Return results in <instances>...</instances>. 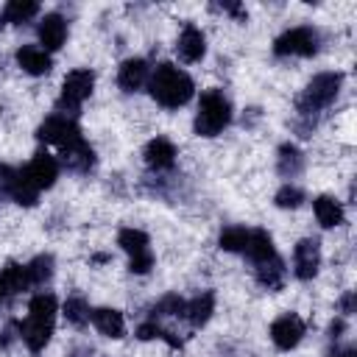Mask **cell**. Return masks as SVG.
Instances as JSON below:
<instances>
[{"mask_svg": "<svg viewBox=\"0 0 357 357\" xmlns=\"http://www.w3.org/2000/svg\"><path fill=\"white\" fill-rule=\"evenodd\" d=\"M276 248H273V237L265 231V229H248V240H245V248H243V257L257 265L268 257H273Z\"/></svg>", "mask_w": 357, "mask_h": 357, "instance_id": "obj_21", "label": "cell"}, {"mask_svg": "<svg viewBox=\"0 0 357 357\" xmlns=\"http://www.w3.org/2000/svg\"><path fill=\"white\" fill-rule=\"evenodd\" d=\"M14 332H20V324H6L3 326V332H0V349H8L14 343V337H20Z\"/></svg>", "mask_w": 357, "mask_h": 357, "instance_id": "obj_32", "label": "cell"}, {"mask_svg": "<svg viewBox=\"0 0 357 357\" xmlns=\"http://www.w3.org/2000/svg\"><path fill=\"white\" fill-rule=\"evenodd\" d=\"M312 212H315V218H318V223L324 229H335V226L343 223V206L332 195H318L312 201Z\"/></svg>", "mask_w": 357, "mask_h": 357, "instance_id": "obj_24", "label": "cell"}, {"mask_svg": "<svg viewBox=\"0 0 357 357\" xmlns=\"http://www.w3.org/2000/svg\"><path fill=\"white\" fill-rule=\"evenodd\" d=\"M332 357H357V351H354L351 346H349V349H335Z\"/></svg>", "mask_w": 357, "mask_h": 357, "instance_id": "obj_35", "label": "cell"}, {"mask_svg": "<svg viewBox=\"0 0 357 357\" xmlns=\"http://www.w3.org/2000/svg\"><path fill=\"white\" fill-rule=\"evenodd\" d=\"M254 276H257V282H259L265 290H279V287L284 284V262H282V257L273 254V257L257 262V265H254Z\"/></svg>", "mask_w": 357, "mask_h": 357, "instance_id": "obj_23", "label": "cell"}, {"mask_svg": "<svg viewBox=\"0 0 357 357\" xmlns=\"http://www.w3.org/2000/svg\"><path fill=\"white\" fill-rule=\"evenodd\" d=\"M22 170H25L28 181L42 192V190H50L56 184V178H59V159L50 156L47 151H36Z\"/></svg>", "mask_w": 357, "mask_h": 357, "instance_id": "obj_12", "label": "cell"}, {"mask_svg": "<svg viewBox=\"0 0 357 357\" xmlns=\"http://www.w3.org/2000/svg\"><path fill=\"white\" fill-rule=\"evenodd\" d=\"M36 36H39V45H42V50H59L61 45H64V39H67V22H64V17L61 14H45L42 20H39V25H36Z\"/></svg>", "mask_w": 357, "mask_h": 357, "instance_id": "obj_14", "label": "cell"}, {"mask_svg": "<svg viewBox=\"0 0 357 357\" xmlns=\"http://www.w3.org/2000/svg\"><path fill=\"white\" fill-rule=\"evenodd\" d=\"M148 92L159 106L178 109L195 95V84L181 67H176L170 61H162V64H156V70L148 78Z\"/></svg>", "mask_w": 357, "mask_h": 357, "instance_id": "obj_1", "label": "cell"}, {"mask_svg": "<svg viewBox=\"0 0 357 357\" xmlns=\"http://www.w3.org/2000/svg\"><path fill=\"white\" fill-rule=\"evenodd\" d=\"M39 14V3L36 0H8L3 6V20L14 22V25H25Z\"/></svg>", "mask_w": 357, "mask_h": 357, "instance_id": "obj_26", "label": "cell"}, {"mask_svg": "<svg viewBox=\"0 0 357 357\" xmlns=\"http://www.w3.org/2000/svg\"><path fill=\"white\" fill-rule=\"evenodd\" d=\"M28 273L25 265L20 262H8L6 268H0V304H6L8 298H14L17 293L28 290Z\"/></svg>", "mask_w": 357, "mask_h": 357, "instance_id": "obj_20", "label": "cell"}, {"mask_svg": "<svg viewBox=\"0 0 357 357\" xmlns=\"http://www.w3.org/2000/svg\"><path fill=\"white\" fill-rule=\"evenodd\" d=\"M3 25H6V20H3V8H0V28H3Z\"/></svg>", "mask_w": 357, "mask_h": 357, "instance_id": "obj_36", "label": "cell"}, {"mask_svg": "<svg viewBox=\"0 0 357 357\" xmlns=\"http://www.w3.org/2000/svg\"><path fill=\"white\" fill-rule=\"evenodd\" d=\"M245 240H248V229L245 226H226L218 237V245L229 254H243L245 248Z\"/></svg>", "mask_w": 357, "mask_h": 357, "instance_id": "obj_29", "label": "cell"}, {"mask_svg": "<svg viewBox=\"0 0 357 357\" xmlns=\"http://www.w3.org/2000/svg\"><path fill=\"white\" fill-rule=\"evenodd\" d=\"M89 315H92V310H89V301L84 298V296H67V301H64V318H67V324H73V326H86L89 324Z\"/></svg>", "mask_w": 357, "mask_h": 357, "instance_id": "obj_28", "label": "cell"}, {"mask_svg": "<svg viewBox=\"0 0 357 357\" xmlns=\"http://www.w3.org/2000/svg\"><path fill=\"white\" fill-rule=\"evenodd\" d=\"M117 245L128 254V271L131 273H148L153 268V251H151V240L142 229L126 226L117 231Z\"/></svg>", "mask_w": 357, "mask_h": 357, "instance_id": "obj_7", "label": "cell"}, {"mask_svg": "<svg viewBox=\"0 0 357 357\" xmlns=\"http://www.w3.org/2000/svg\"><path fill=\"white\" fill-rule=\"evenodd\" d=\"M184 298L176 296V293H167L165 298H159L153 307H151V318H162V315H184Z\"/></svg>", "mask_w": 357, "mask_h": 357, "instance_id": "obj_31", "label": "cell"}, {"mask_svg": "<svg viewBox=\"0 0 357 357\" xmlns=\"http://www.w3.org/2000/svg\"><path fill=\"white\" fill-rule=\"evenodd\" d=\"M340 86H343V75H340V73H318V75L304 86V92H301L298 100H296L298 114H304V117L318 114L321 109H326V106L337 98Z\"/></svg>", "mask_w": 357, "mask_h": 357, "instance_id": "obj_4", "label": "cell"}, {"mask_svg": "<svg viewBox=\"0 0 357 357\" xmlns=\"http://www.w3.org/2000/svg\"><path fill=\"white\" fill-rule=\"evenodd\" d=\"M304 332H307V324H304L296 312H284V315H279V318L271 324V340H273V346H276L279 351L296 349V346L301 343Z\"/></svg>", "mask_w": 357, "mask_h": 357, "instance_id": "obj_10", "label": "cell"}, {"mask_svg": "<svg viewBox=\"0 0 357 357\" xmlns=\"http://www.w3.org/2000/svg\"><path fill=\"white\" fill-rule=\"evenodd\" d=\"M59 156H61V165L67 170H73V173H89L92 165H95V151H92V145L86 139H78V142L61 148Z\"/></svg>", "mask_w": 357, "mask_h": 357, "instance_id": "obj_17", "label": "cell"}, {"mask_svg": "<svg viewBox=\"0 0 357 357\" xmlns=\"http://www.w3.org/2000/svg\"><path fill=\"white\" fill-rule=\"evenodd\" d=\"M142 156H145V165H148L151 170L162 173V170H170V167L176 165V145H173L167 137H153V139L145 145Z\"/></svg>", "mask_w": 357, "mask_h": 357, "instance_id": "obj_16", "label": "cell"}, {"mask_svg": "<svg viewBox=\"0 0 357 357\" xmlns=\"http://www.w3.org/2000/svg\"><path fill=\"white\" fill-rule=\"evenodd\" d=\"M321 268V243L315 237H304L293 248V273L301 282H310Z\"/></svg>", "mask_w": 357, "mask_h": 357, "instance_id": "obj_11", "label": "cell"}, {"mask_svg": "<svg viewBox=\"0 0 357 357\" xmlns=\"http://www.w3.org/2000/svg\"><path fill=\"white\" fill-rule=\"evenodd\" d=\"M39 198V190L28 181L22 167L0 165V201H14L20 206H33Z\"/></svg>", "mask_w": 357, "mask_h": 357, "instance_id": "obj_8", "label": "cell"}, {"mask_svg": "<svg viewBox=\"0 0 357 357\" xmlns=\"http://www.w3.org/2000/svg\"><path fill=\"white\" fill-rule=\"evenodd\" d=\"M92 86H95V73L92 70L78 67V70L67 73V78L61 84V95L56 100L59 114H75L81 109V103L92 95Z\"/></svg>", "mask_w": 357, "mask_h": 357, "instance_id": "obj_5", "label": "cell"}, {"mask_svg": "<svg viewBox=\"0 0 357 357\" xmlns=\"http://www.w3.org/2000/svg\"><path fill=\"white\" fill-rule=\"evenodd\" d=\"M56 312L59 304L53 293H36L28 301V318L25 324H20V337L31 351H42L50 343L56 329Z\"/></svg>", "mask_w": 357, "mask_h": 357, "instance_id": "obj_2", "label": "cell"}, {"mask_svg": "<svg viewBox=\"0 0 357 357\" xmlns=\"http://www.w3.org/2000/svg\"><path fill=\"white\" fill-rule=\"evenodd\" d=\"M14 59H17L20 70L28 73V75H45V73H50V67H53L50 53L42 50L39 45H22Z\"/></svg>", "mask_w": 357, "mask_h": 357, "instance_id": "obj_19", "label": "cell"}, {"mask_svg": "<svg viewBox=\"0 0 357 357\" xmlns=\"http://www.w3.org/2000/svg\"><path fill=\"white\" fill-rule=\"evenodd\" d=\"M89 321H92V326H95L103 337L117 340V337L126 335V318H123V312L114 310V307H98V310H92Z\"/></svg>", "mask_w": 357, "mask_h": 357, "instance_id": "obj_18", "label": "cell"}, {"mask_svg": "<svg viewBox=\"0 0 357 357\" xmlns=\"http://www.w3.org/2000/svg\"><path fill=\"white\" fill-rule=\"evenodd\" d=\"M337 307H340V312H343V315H351V312H354V293H351V290H349V293H343V296H340V301H337Z\"/></svg>", "mask_w": 357, "mask_h": 357, "instance_id": "obj_33", "label": "cell"}, {"mask_svg": "<svg viewBox=\"0 0 357 357\" xmlns=\"http://www.w3.org/2000/svg\"><path fill=\"white\" fill-rule=\"evenodd\" d=\"M151 78V67L145 59H126L117 70V86L123 92H139Z\"/></svg>", "mask_w": 357, "mask_h": 357, "instance_id": "obj_15", "label": "cell"}, {"mask_svg": "<svg viewBox=\"0 0 357 357\" xmlns=\"http://www.w3.org/2000/svg\"><path fill=\"white\" fill-rule=\"evenodd\" d=\"M25 273H28V284H31V287H42V284L50 282V276H53V257H50V254L33 257V259L25 265Z\"/></svg>", "mask_w": 357, "mask_h": 357, "instance_id": "obj_27", "label": "cell"}, {"mask_svg": "<svg viewBox=\"0 0 357 357\" xmlns=\"http://www.w3.org/2000/svg\"><path fill=\"white\" fill-rule=\"evenodd\" d=\"M321 45V36L312 25H296L287 28L273 39V56L287 59V56H315Z\"/></svg>", "mask_w": 357, "mask_h": 357, "instance_id": "obj_6", "label": "cell"}, {"mask_svg": "<svg viewBox=\"0 0 357 357\" xmlns=\"http://www.w3.org/2000/svg\"><path fill=\"white\" fill-rule=\"evenodd\" d=\"M212 312H215V293L212 290H204L184 304V318L190 321L192 329H201L212 318Z\"/></svg>", "mask_w": 357, "mask_h": 357, "instance_id": "obj_22", "label": "cell"}, {"mask_svg": "<svg viewBox=\"0 0 357 357\" xmlns=\"http://www.w3.org/2000/svg\"><path fill=\"white\" fill-rule=\"evenodd\" d=\"M36 139L45 142V145H56L61 151V148H67V145H73V142H78L84 137H81L78 123L70 114H59L56 112V114L42 120V126L36 128Z\"/></svg>", "mask_w": 357, "mask_h": 357, "instance_id": "obj_9", "label": "cell"}, {"mask_svg": "<svg viewBox=\"0 0 357 357\" xmlns=\"http://www.w3.org/2000/svg\"><path fill=\"white\" fill-rule=\"evenodd\" d=\"M273 204L279 209H298L304 204V190L296 187V184H282L279 192L273 195Z\"/></svg>", "mask_w": 357, "mask_h": 357, "instance_id": "obj_30", "label": "cell"}, {"mask_svg": "<svg viewBox=\"0 0 357 357\" xmlns=\"http://www.w3.org/2000/svg\"><path fill=\"white\" fill-rule=\"evenodd\" d=\"M231 123V103L223 95V89H206L198 100V112L192 120V128L198 137H218Z\"/></svg>", "mask_w": 357, "mask_h": 357, "instance_id": "obj_3", "label": "cell"}, {"mask_svg": "<svg viewBox=\"0 0 357 357\" xmlns=\"http://www.w3.org/2000/svg\"><path fill=\"white\" fill-rule=\"evenodd\" d=\"M343 329H346V324H343V318H335V321L329 324V337H332V340H337Z\"/></svg>", "mask_w": 357, "mask_h": 357, "instance_id": "obj_34", "label": "cell"}, {"mask_svg": "<svg viewBox=\"0 0 357 357\" xmlns=\"http://www.w3.org/2000/svg\"><path fill=\"white\" fill-rule=\"evenodd\" d=\"M176 53H178V59H181L184 64H195V61H201L204 53H206V36H204V31L195 28L192 22H187V25L181 28V33H178Z\"/></svg>", "mask_w": 357, "mask_h": 357, "instance_id": "obj_13", "label": "cell"}, {"mask_svg": "<svg viewBox=\"0 0 357 357\" xmlns=\"http://www.w3.org/2000/svg\"><path fill=\"white\" fill-rule=\"evenodd\" d=\"M276 167H279V173H282L284 178H296V176L304 170V156H301V151H298L293 142H284V145L279 148Z\"/></svg>", "mask_w": 357, "mask_h": 357, "instance_id": "obj_25", "label": "cell"}]
</instances>
